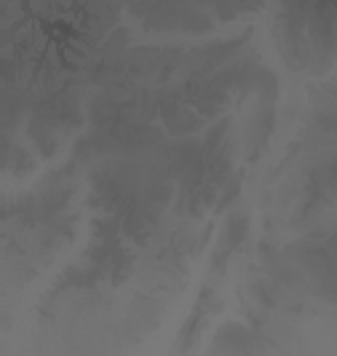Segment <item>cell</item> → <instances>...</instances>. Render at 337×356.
<instances>
[{"mask_svg":"<svg viewBox=\"0 0 337 356\" xmlns=\"http://www.w3.org/2000/svg\"><path fill=\"white\" fill-rule=\"evenodd\" d=\"M241 6H246V9H260L262 0H241Z\"/></svg>","mask_w":337,"mask_h":356,"instance_id":"cell-2","label":"cell"},{"mask_svg":"<svg viewBox=\"0 0 337 356\" xmlns=\"http://www.w3.org/2000/svg\"><path fill=\"white\" fill-rule=\"evenodd\" d=\"M228 126H230L228 121H219L217 126H211V129L206 131V139H203V153L217 150L219 145H222L225 139H228Z\"/></svg>","mask_w":337,"mask_h":356,"instance_id":"cell-1","label":"cell"}]
</instances>
